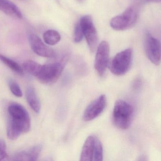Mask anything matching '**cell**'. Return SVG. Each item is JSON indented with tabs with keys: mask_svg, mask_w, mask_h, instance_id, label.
Segmentation results:
<instances>
[{
	"mask_svg": "<svg viewBox=\"0 0 161 161\" xmlns=\"http://www.w3.org/2000/svg\"><path fill=\"white\" fill-rule=\"evenodd\" d=\"M133 112V108L130 103L122 100L117 101L113 113L115 126L121 130H127L130 125Z\"/></svg>",
	"mask_w": 161,
	"mask_h": 161,
	"instance_id": "obj_1",
	"label": "cell"
},
{
	"mask_svg": "<svg viewBox=\"0 0 161 161\" xmlns=\"http://www.w3.org/2000/svg\"><path fill=\"white\" fill-rule=\"evenodd\" d=\"M80 160L100 161L103 159V148L99 139L95 136H88L83 146Z\"/></svg>",
	"mask_w": 161,
	"mask_h": 161,
	"instance_id": "obj_2",
	"label": "cell"
},
{
	"mask_svg": "<svg viewBox=\"0 0 161 161\" xmlns=\"http://www.w3.org/2000/svg\"><path fill=\"white\" fill-rule=\"evenodd\" d=\"M67 59V57H65L61 62L42 65L36 78L45 84L54 83L60 78Z\"/></svg>",
	"mask_w": 161,
	"mask_h": 161,
	"instance_id": "obj_3",
	"label": "cell"
},
{
	"mask_svg": "<svg viewBox=\"0 0 161 161\" xmlns=\"http://www.w3.org/2000/svg\"><path fill=\"white\" fill-rule=\"evenodd\" d=\"M138 17L137 8L135 6H130L121 14L113 18L110 21V26L115 31H125L135 24Z\"/></svg>",
	"mask_w": 161,
	"mask_h": 161,
	"instance_id": "obj_4",
	"label": "cell"
},
{
	"mask_svg": "<svg viewBox=\"0 0 161 161\" xmlns=\"http://www.w3.org/2000/svg\"><path fill=\"white\" fill-rule=\"evenodd\" d=\"M132 50L128 48L118 53L109 63V68L112 73L121 76L130 69L132 59Z\"/></svg>",
	"mask_w": 161,
	"mask_h": 161,
	"instance_id": "obj_5",
	"label": "cell"
},
{
	"mask_svg": "<svg viewBox=\"0 0 161 161\" xmlns=\"http://www.w3.org/2000/svg\"><path fill=\"white\" fill-rule=\"evenodd\" d=\"M79 23L90 51L94 52L97 46L98 36L92 17L89 15L84 16L81 18Z\"/></svg>",
	"mask_w": 161,
	"mask_h": 161,
	"instance_id": "obj_6",
	"label": "cell"
},
{
	"mask_svg": "<svg viewBox=\"0 0 161 161\" xmlns=\"http://www.w3.org/2000/svg\"><path fill=\"white\" fill-rule=\"evenodd\" d=\"M110 47L108 42L103 41L99 45L95 57L94 67L99 76H103L109 63Z\"/></svg>",
	"mask_w": 161,
	"mask_h": 161,
	"instance_id": "obj_7",
	"label": "cell"
},
{
	"mask_svg": "<svg viewBox=\"0 0 161 161\" xmlns=\"http://www.w3.org/2000/svg\"><path fill=\"white\" fill-rule=\"evenodd\" d=\"M145 51L152 63L159 65L161 62V44L158 39L147 34L145 39Z\"/></svg>",
	"mask_w": 161,
	"mask_h": 161,
	"instance_id": "obj_8",
	"label": "cell"
},
{
	"mask_svg": "<svg viewBox=\"0 0 161 161\" xmlns=\"http://www.w3.org/2000/svg\"><path fill=\"white\" fill-rule=\"evenodd\" d=\"M107 104L106 96L103 95L93 101L86 108L83 119L86 121L95 119L104 111Z\"/></svg>",
	"mask_w": 161,
	"mask_h": 161,
	"instance_id": "obj_9",
	"label": "cell"
},
{
	"mask_svg": "<svg viewBox=\"0 0 161 161\" xmlns=\"http://www.w3.org/2000/svg\"><path fill=\"white\" fill-rule=\"evenodd\" d=\"M29 40L32 50L37 55L46 58H52L56 57L55 51L47 46L38 36L35 34H30Z\"/></svg>",
	"mask_w": 161,
	"mask_h": 161,
	"instance_id": "obj_10",
	"label": "cell"
},
{
	"mask_svg": "<svg viewBox=\"0 0 161 161\" xmlns=\"http://www.w3.org/2000/svg\"><path fill=\"white\" fill-rule=\"evenodd\" d=\"M42 146L37 145L28 151H22L15 154L13 160L14 161H36L42 150Z\"/></svg>",
	"mask_w": 161,
	"mask_h": 161,
	"instance_id": "obj_11",
	"label": "cell"
},
{
	"mask_svg": "<svg viewBox=\"0 0 161 161\" xmlns=\"http://www.w3.org/2000/svg\"><path fill=\"white\" fill-rule=\"evenodd\" d=\"M0 11L14 18H22V14L19 8L10 0H0Z\"/></svg>",
	"mask_w": 161,
	"mask_h": 161,
	"instance_id": "obj_12",
	"label": "cell"
},
{
	"mask_svg": "<svg viewBox=\"0 0 161 161\" xmlns=\"http://www.w3.org/2000/svg\"><path fill=\"white\" fill-rule=\"evenodd\" d=\"M26 97L29 105L36 113H39L41 110V103L33 87L30 86L27 88Z\"/></svg>",
	"mask_w": 161,
	"mask_h": 161,
	"instance_id": "obj_13",
	"label": "cell"
},
{
	"mask_svg": "<svg viewBox=\"0 0 161 161\" xmlns=\"http://www.w3.org/2000/svg\"><path fill=\"white\" fill-rule=\"evenodd\" d=\"M61 37L59 33L55 30H48L43 35V39L46 44L49 46H54L58 44Z\"/></svg>",
	"mask_w": 161,
	"mask_h": 161,
	"instance_id": "obj_14",
	"label": "cell"
},
{
	"mask_svg": "<svg viewBox=\"0 0 161 161\" xmlns=\"http://www.w3.org/2000/svg\"><path fill=\"white\" fill-rule=\"evenodd\" d=\"M42 66V65L36 62L29 60L23 64V69L31 75L36 77L38 75Z\"/></svg>",
	"mask_w": 161,
	"mask_h": 161,
	"instance_id": "obj_15",
	"label": "cell"
},
{
	"mask_svg": "<svg viewBox=\"0 0 161 161\" xmlns=\"http://www.w3.org/2000/svg\"><path fill=\"white\" fill-rule=\"evenodd\" d=\"M0 61L18 74L22 75L24 73L23 68L18 63L2 54H0Z\"/></svg>",
	"mask_w": 161,
	"mask_h": 161,
	"instance_id": "obj_16",
	"label": "cell"
},
{
	"mask_svg": "<svg viewBox=\"0 0 161 161\" xmlns=\"http://www.w3.org/2000/svg\"><path fill=\"white\" fill-rule=\"evenodd\" d=\"M83 36V34L79 22L76 24L74 29V35H73L74 42L76 43H80L82 40Z\"/></svg>",
	"mask_w": 161,
	"mask_h": 161,
	"instance_id": "obj_17",
	"label": "cell"
},
{
	"mask_svg": "<svg viewBox=\"0 0 161 161\" xmlns=\"http://www.w3.org/2000/svg\"><path fill=\"white\" fill-rule=\"evenodd\" d=\"M10 88L12 93L18 97H21L22 96V92L19 86L14 81L10 82Z\"/></svg>",
	"mask_w": 161,
	"mask_h": 161,
	"instance_id": "obj_18",
	"label": "cell"
},
{
	"mask_svg": "<svg viewBox=\"0 0 161 161\" xmlns=\"http://www.w3.org/2000/svg\"><path fill=\"white\" fill-rule=\"evenodd\" d=\"M8 157L5 142L0 140V161L5 160Z\"/></svg>",
	"mask_w": 161,
	"mask_h": 161,
	"instance_id": "obj_19",
	"label": "cell"
},
{
	"mask_svg": "<svg viewBox=\"0 0 161 161\" xmlns=\"http://www.w3.org/2000/svg\"><path fill=\"white\" fill-rule=\"evenodd\" d=\"M148 2L154 3H158L161 2V0H146Z\"/></svg>",
	"mask_w": 161,
	"mask_h": 161,
	"instance_id": "obj_20",
	"label": "cell"
},
{
	"mask_svg": "<svg viewBox=\"0 0 161 161\" xmlns=\"http://www.w3.org/2000/svg\"><path fill=\"white\" fill-rule=\"evenodd\" d=\"M77 1L80 3H82L84 0H77Z\"/></svg>",
	"mask_w": 161,
	"mask_h": 161,
	"instance_id": "obj_21",
	"label": "cell"
}]
</instances>
